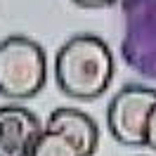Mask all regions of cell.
<instances>
[{
  "label": "cell",
  "instance_id": "cell-1",
  "mask_svg": "<svg viewBox=\"0 0 156 156\" xmlns=\"http://www.w3.org/2000/svg\"><path fill=\"white\" fill-rule=\"evenodd\" d=\"M116 73L114 55L104 40L92 33H78L57 50V88L78 102H92L109 90Z\"/></svg>",
  "mask_w": 156,
  "mask_h": 156
},
{
  "label": "cell",
  "instance_id": "cell-2",
  "mask_svg": "<svg viewBox=\"0 0 156 156\" xmlns=\"http://www.w3.org/2000/svg\"><path fill=\"white\" fill-rule=\"evenodd\" d=\"M48 80V57L38 40L7 36L0 40V97L12 102L36 97Z\"/></svg>",
  "mask_w": 156,
  "mask_h": 156
},
{
  "label": "cell",
  "instance_id": "cell-3",
  "mask_svg": "<svg viewBox=\"0 0 156 156\" xmlns=\"http://www.w3.org/2000/svg\"><path fill=\"white\" fill-rule=\"evenodd\" d=\"M123 14L121 57L137 76L156 80V0H118Z\"/></svg>",
  "mask_w": 156,
  "mask_h": 156
},
{
  "label": "cell",
  "instance_id": "cell-4",
  "mask_svg": "<svg viewBox=\"0 0 156 156\" xmlns=\"http://www.w3.org/2000/svg\"><path fill=\"white\" fill-rule=\"evenodd\" d=\"M156 104V90L149 85H123L107 107V128L126 147H147V121Z\"/></svg>",
  "mask_w": 156,
  "mask_h": 156
},
{
  "label": "cell",
  "instance_id": "cell-5",
  "mask_svg": "<svg viewBox=\"0 0 156 156\" xmlns=\"http://www.w3.org/2000/svg\"><path fill=\"white\" fill-rule=\"evenodd\" d=\"M43 130L36 111L21 104L0 107V156H29Z\"/></svg>",
  "mask_w": 156,
  "mask_h": 156
},
{
  "label": "cell",
  "instance_id": "cell-6",
  "mask_svg": "<svg viewBox=\"0 0 156 156\" xmlns=\"http://www.w3.org/2000/svg\"><path fill=\"white\" fill-rule=\"evenodd\" d=\"M45 130L59 133L66 140H71L80 156H95L99 147V128L85 111L73 107H59L48 116Z\"/></svg>",
  "mask_w": 156,
  "mask_h": 156
},
{
  "label": "cell",
  "instance_id": "cell-7",
  "mask_svg": "<svg viewBox=\"0 0 156 156\" xmlns=\"http://www.w3.org/2000/svg\"><path fill=\"white\" fill-rule=\"evenodd\" d=\"M29 156H80V151L64 135L52 133V130H43V135L38 137V142L33 144Z\"/></svg>",
  "mask_w": 156,
  "mask_h": 156
},
{
  "label": "cell",
  "instance_id": "cell-8",
  "mask_svg": "<svg viewBox=\"0 0 156 156\" xmlns=\"http://www.w3.org/2000/svg\"><path fill=\"white\" fill-rule=\"evenodd\" d=\"M147 147L156 151V104L149 114V121H147Z\"/></svg>",
  "mask_w": 156,
  "mask_h": 156
},
{
  "label": "cell",
  "instance_id": "cell-9",
  "mask_svg": "<svg viewBox=\"0 0 156 156\" xmlns=\"http://www.w3.org/2000/svg\"><path fill=\"white\" fill-rule=\"evenodd\" d=\"M71 2H76L78 7H109L118 0H71Z\"/></svg>",
  "mask_w": 156,
  "mask_h": 156
}]
</instances>
